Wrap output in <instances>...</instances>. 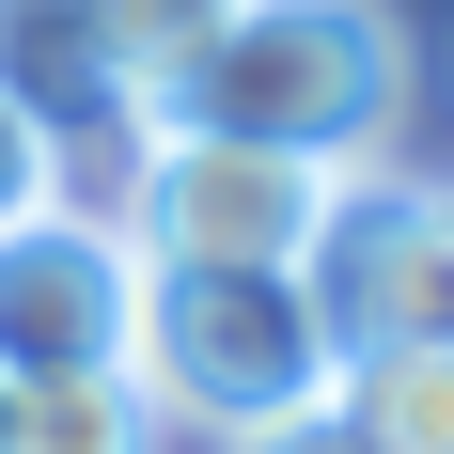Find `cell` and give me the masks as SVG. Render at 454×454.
<instances>
[{"label": "cell", "instance_id": "obj_1", "mask_svg": "<svg viewBox=\"0 0 454 454\" xmlns=\"http://www.w3.org/2000/svg\"><path fill=\"white\" fill-rule=\"evenodd\" d=\"M157 126L361 173L376 141L408 126V32H392L376 0H220L204 47L141 94V141H157Z\"/></svg>", "mask_w": 454, "mask_h": 454}, {"label": "cell", "instance_id": "obj_2", "mask_svg": "<svg viewBox=\"0 0 454 454\" xmlns=\"http://www.w3.org/2000/svg\"><path fill=\"white\" fill-rule=\"evenodd\" d=\"M329 329L314 298L282 267H141L126 298V392L141 423H188V439H282V423H314L329 408Z\"/></svg>", "mask_w": 454, "mask_h": 454}, {"label": "cell", "instance_id": "obj_3", "mask_svg": "<svg viewBox=\"0 0 454 454\" xmlns=\"http://www.w3.org/2000/svg\"><path fill=\"white\" fill-rule=\"evenodd\" d=\"M298 298H314L329 361H376V345H454V188L439 173H329V220L298 251Z\"/></svg>", "mask_w": 454, "mask_h": 454}, {"label": "cell", "instance_id": "obj_4", "mask_svg": "<svg viewBox=\"0 0 454 454\" xmlns=\"http://www.w3.org/2000/svg\"><path fill=\"white\" fill-rule=\"evenodd\" d=\"M314 220H329L314 157H251V141H188V126L141 141L126 204H110V235H126L141 267H282V282H298Z\"/></svg>", "mask_w": 454, "mask_h": 454}, {"label": "cell", "instance_id": "obj_5", "mask_svg": "<svg viewBox=\"0 0 454 454\" xmlns=\"http://www.w3.org/2000/svg\"><path fill=\"white\" fill-rule=\"evenodd\" d=\"M126 298L141 251L79 204L0 235V392H63V376H126Z\"/></svg>", "mask_w": 454, "mask_h": 454}, {"label": "cell", "instance_id": "obj_6", "mask_svg": "<svg viewBox=\"0 0 454 454\" xmlns=\"http://www.w3.org/2000/svg\"><path fill=\"white\" fill-rule=\"evenodd\" d=\"M329 423L361 454H454V345H376L329 376Z\"/></svg>", "mask_w": 454, "mask_h": 454}, {"label": "cell", "instance_id": "obj_7", "mask_svg": "<svg viewBox=\"0 0 454 454\" xmlns=\"http://www.w3.org/2000/svg\"><path fill=\"white\" fill-rule=\"evenodd\" d=\"M63 16H79V63L126 94V126H141V94L204 47V16H220V0H63Z\"/></svg>", "mask_w": 454, "mask_h": 454}, {"label": "cell", "instance_id": "obj_8", "mask_svg": "<svg viewBox=\"0 0 454 454\" xmlns=\"http://www.w3.org/2000/svg\"><path fill=\"white\" fill-rule=\"evenodd\" d=\"M0 454H157V423H141L126 376H63V392H16Z\"/></svg>", "mask_w": 454, "mask_h": 454}, {"label": "cell", "instance_id": "obj_9", "mask_svg": "<svg viewBox=\"0 0 454 454\" xmlns=\"http://www.w3.org/2000/svg\"><path fill=\"white\" fill-rule=\"evenodd\" d=\"M47 204H63V110L0 79V235H16V220H47Z\"/></svg>", "mask_w": 454, "mask_h": 454}, {"label": "cell", "instance_id": "obj_10", "mask_svg": "<svg viewBox=\"0 0 454 454\" xmlns=\"http://www.w3.org/2000/svg\"><path fill=\"white\" fill-rule=\"evenodd\" d=\"M235 454H361V439H345V423L314 408V423H282V439H235Z\"/></svg>", "mask_w": 454, "mask_h": 454}, {"label": "cell", "instance_id": "obj_11", "mask_svg": "<svg viewBox=\"0 0 454 454\" xmlns=\"http://www.w3.org/2000/svg\"><path fill=\"white\" fill-rule=\"evenodd\" d=\"M0 32H16V0H0Z\"/></svg>", "mask_w": 454, "mask_h": 454}, {"label": "cell", "instance_id": "obj_12", "mask_svg": "<svg viewBox=\"0 0 454 454\" xmlns=\"http://www.w3.org/2000/svg\"><path fill=\"white\" fill-rule=\"evenodd\" d=\"M0 423H16V392H0Z\"/></svg>", "mask_w": 454, "mask_h": 454}]
</instances>
